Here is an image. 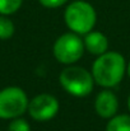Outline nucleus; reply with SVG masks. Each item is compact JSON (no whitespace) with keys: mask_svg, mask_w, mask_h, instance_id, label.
I'll return each instance as SVG.
<instances>
[{"mask_svg":"<svg viewBox=\"0 0 130 131\" xmlns=\"http://www.w3.org/2000/svg\"><path fill=\"white\" fill-rule=\"evenodd\" d=\"M126 71L125 57L116 51H107L94 60L92 65V77L94 83L102 88L116 87Z\"/></svg>","mask_w":130,"mask_h":131,"instance_id":"1","label":"nucleus"},{"mask_svg":"<svg viewBox=\"0 0 130 131\" xmlns=\"http://www.w3.org/2000/svg\"><path fill=\"white\" fill-rule=\"evenodd\" d=\"M64 20L72 32L79 36H84L94 28L97 14L94 8L89 3L77 0L66 6L64 13Z\"/></svg>","mask_w":130,"mask_h":131,"instance_id":"2","label":"nucleus"},{"mask_svg":"<svg viewBox=\"0 0 130 131\" xmlns=\"http://www.w3.org/2000/svg\"><path fill=\"white\" fill-rule=\"evenodd\" d=\"M59 82L66 93L79 98L87 97L93 90L94 85L92 73H89L82 66L74 65H68L65 69L61 70Z\"/></svg>","mask_w":130,"mask_h":131,"instance_id":"3","label":"nucleus"},{"mask_svg":"<svg viewBox=\"0 0 130 131\" xmlns=\"http://www.w3.org/2000/svg\"><path fill=\"white\" fill-rule=\"evenodd\" d=\"M28 97L19 87H6L0 90V118L21 117L28 108Z\"/></svg>","mask_w":130,"mask_h":131,"instance_id":"4","label":"nucleus"},{"mask_svg":"<svg viewBox=\"0 0 130 131\" xmlns=\"http://www.w3.org/2000/svg\"><path fill=\"white\" fill-rule=\"evenodd\" d=\"M84 50V42L79 35L69 32L64 33L55 41L52 52L59 62L64 65H73L83 56Z\"/></svg>","mask_w":130,"mask_h":131,"instance_id":"5","label":"nucleus"},{"mask_svg":"<svg viewBox=\"0 0 130 131\" xmlns=\"http://www.w3.org/2000/svg\"><path fill=\"white\" fill-rule=\"evenodd\" d=\"M59 101L56 97L48 93H42L33 97L28 102V113L29 116L38 122H46L52 120L59 112Z\"/></svg>","mask_w":130,"mask_h":131,"instance_id":"6","label":"nucleus"},{"mask_svg":"<svg viewBox=\"0 0 130 131\" xmlns=\"http://www.w3.org/2000/svg\"><path fill=\"white\" fill-rule=\"evenodd\" d=\"M117 108H119V101L112 90L105 89L97 94L94 101V110L99 117L111 118L116 115Z\"/></svg>","mask_w":130,"mask_h":131,"instance_id":"7","label":"nucleus"},{"mask_svg":"<svg viewBox=\"0 0 130 131\" xmlns=\"http://www.w3.org/2000/svg\"><path fill=\"white\" fill-rule=\"evenodd\" d=\"M84 48L89 53L99 56L108 51V40L107 37L98 31H91L84 35Z\"/></svg>","mask_w":130,"mask_h":131,"instance_id":"8","label":"nucleus"},{"mask_svg":"<svg viewBox=\"0 0 130 131\" xmlns=\"http://www.w3.org/2000/svg\"><path fill=\"white\" fill-rule=\"evenodd\" d=\"M106 131H130V115H115L106 125Z\"/></svg>","mask_w":130,"mask_h":131,"instance_id":"9","label":"nucleus"},{"mask_svg":"<svg viewBox=\"0 0 130 131\" xmlns=\"http://www.w3.org/2000/svg\"><path fill=\"white\" fill-rule=\"evenodd\" d=\"M15 31L14 23L8 15L0 14V40H9L13 37Z\"/></svg>","mask_w":130,"mask_h":131,"instance_id":"10","label":"nucleus"},{"mask_svg":"<svg viewBox=\"0 0 130 131\" xmlns=\"http://www.w3.org/2000/svg\"><path fill=\"white\" fill-rule=\"evenodd\" d=\"M23 0H0V14L12 15L19 10Z\"/></svg>","mask_w":130,"mask_h":131,"instance_id":"11","label":"nucleus"},{"mask_svg":"<svg viewBox=\"0 0 130 131\" xmlns=\"http://www.w3.org/2000/svg\"><path fill=\"white\" fill-rule=\"evenodd\" d=\"M8 131H31V126L24 118L17 117L10 121L8 126Z\"/></svg>","mask_w":130,"mask_h":131,"instance_id":"12","label":"nucleus"},{"mask_svg":"<svg viewBox=\"0 0 130 131\" xmlns=\"http://www.w3.org/2000/svg\"><path fill=\"white\" fill-rule=\"evenodd\" d=\"M40 4L45 8H50V9H55L59 6H63L68 3V0H38Z\"/></svg>","mask_w":130,"mask_h":131,"instance_id":"13","label":"nucleus"},{"mask_svg":"<svg viewBox=\"0 0 130 131\" xmlns=\"http://www.w3.org/2000/svg\"><path fill=\"white\" fill-rule=\"evenodd\" d=\"M126 71H128V75L130 77V62H129V65L126 66Z\"/></svg>","mask_w":130,"mask_h":131,"instance_id":"14","label":"nucleus"},{"mask_svg":"<svg viewBox=\"0 0 130 131\" xmlns=\"http://www.w3.org/2000/svg\"><path fill=\"white\" fill-rule=\"evenodd\" d=\"M128 107H129V111H130V95H129V98H128Z\"/></svg>","mask_w":130,"mask_h":131,"instance_id":"15","label":"nucleus"}]
</instances>
